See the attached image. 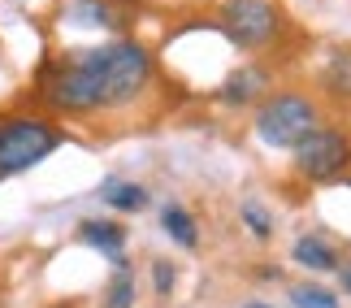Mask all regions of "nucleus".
<instances>
[{
	"label": "nucleus",
	"instance_id": "obj_1",
	"mask_svg": "<svg viewBox=\"0 0 351 308\" xmlns=\"http://www.w3.org/2000/svg\"><path fill=\"white\" fill-rule=\"evenodd\" d=\"M87 61L96 65V74H100L104 109L130 104L152 83V57H147V48L134 44V39H109V44L87 48Z\"/></svg>",
	"mask_w": 351,
	"mask_h": 308
},
{
	"label": "nucleus",
	"instance_id": "obj_2",
	"mask_svg": "<svg viewBox=\"0 0 351 308\" xmlns=\"http://www.w3.org/2000/svg\"><path fill=\"white\" fill-rule=\"evenodd\" d=\"M39 100L57 113H96L104 109V91H100V74L83 52L57 57L39 70Z\"/></svg>",
	"mask_w": 351,
	"mask_h": 308
},
{
	"label": "nucleus",
	"instance_id": "obj_3",
	"mask_svg": "<svg viewBox=\"0 0 351 308\" xmlns=\"http://www.w3.org/2000/svg\"><path fill=\"white\" fill-rule=\"evenodd\" d=\"M321 126L317 104L300 96V91H282V96H269L261 109H256V135H261L269 148H295L300 139H308Z\"/></svg>",
	"mask_w": 351,
	"mask_h": 308
},
{
	"label": "nucleus",
	"instance_id": "obj_4",
	"mask_svg": "<svg viewBox=\"0 0 351 308\" xmlns=\"http://www.w3.org/2000/svg\"><path fill=\"white\" fill-rule=\"evenodd\" d=\"M61 148V130L44 117H13L0 126V178L22 169H35Z\"/></svg>",
	"mask_w": 351,
	"mask_h": 308
},
{
	"label": "nucleus",
	"instance_id": "obj_5",
	"mask_svg": "<svg viewBox=\"0 0 351 308\" xmlns=\"http://www.w3.org/2000/svg\"><path fill=\"white\" fill-rule=\"evenodd\" d=\"M295 165H300L304 178L313 182H330L351 165V139L334 126H317L308 139L295 143Z\"/></svg>",
	"mask_w": 351,
	"mask_h": 308
},
{
	"label": "nucleus",
	"instance_id": "obj_6",
	"mask_svg": "<svg viewBox=\"0 0 351 308\" xmlns=\"http://www.w3.org/2000/svg\"><path fill=\"white\" fill-rule=\"evenodd\" d=\"M221 31L239 48H265L278 35V9L269 0H230L221 9Z\"/></svg>",
	"mask_w": 351,
	"mask_h": 308
},
{
	"label": "nucleus",
	"instance_id": "obj_7",
	"mask_svg": "<svg viewBox=\"0 0 351 308\" xmlns=\"http://www.w3.org/2000/svg\"><path fill=\"white\" fill-rule=\"evenodd\" d=\"M78 244H87V248H96L104 252L113 265H126V226L121 222H109V217H83L78 222Z\"/></svg>",
	"mask_w": 351,
	"mask_h": 308
},
{
	"label": "nucleus",
	"instance_id": "obj_8",
	"mask_svg": "<svg viewBox=\"0 0 351 308\" xmlns=\"http://www.w3.org/2000/svg\"><path fill=\"white\" fill-rule=\"evenodd\" d=\"M265 83H269V74L261 70V65H243V70H234L230 78H226V87L217 91V100H226V104H247V100H256L265 91Z\"/></svg>",
	"mask_w": 351,
	"mask_h": 308
},
{
	"label": "nucleus",
	"instance_id": "obj_9",
	"mask_svg": "<svg viewBox=\"0 0 351 308\" xmlns=\"http://www.w3.org/2000/svg\"><path fill=\"white\" fill-rule=\"evenodd\" d=\"M291 257L304 265V270H313V274H334L339 270V252H334L326 239H317V235H304V239H295V248H291Z\"/></svg>",
	"mask_w": 351,
	"mask_h": 308
},
{
	"label": "nucleus",
	"instance_id": "obj_10",
	"mask_svg": "<svg viewBox=\"0 0 351 308\" xmlns=\"http://www.w3.org/2000/svg\"><path fill=\"white\" fill-rule=\"evenodd\" d=\"M100 200L117 213H139V209H147V187L126 182V178H109L100 187Z\"/></svg>",
	"mask_w": 351,
	"mask_h": 308
},
{
	"label": "nucleus",
	"instance_id": "obj_11",
	"mask_svg": "<svg viewBox=\"0 0 351 308\" xmlns=\"http://www.w3.org/2000/svg\"><path fill=\"white\" fill-rule=\"evenodd\" d=\"M160 226H165V235H169L178 248H195V244H199L195 217H191L182 204H165V209H160Z\"/></svg>",
	"mask_w": 351,
	"mask_h": 308
},
{
	"label": "nucleus",
	"instance_id": "obj_12",
	"mask_svg": "<svg viewBox=\"0 0 351 308\" xmlns=\"http://www.w3.org/2000/svg\"><path fill=\"white\" fill-rule=\"evenodd\" d=\"M321 87L339 100H351V48H339L326 61V74H321Z\"/></svg>",
	"mask_w": 351,
	"mask_h": 308
},
{
	"label": "nucleus",
	"instance_id": "obj_13",
	"mask_svg": "<svg viewBox=\"0 0 351 308\" xmlns=\"http://www.w3.org/2000/svg\"><path fill=\"white\" fill-rule=\"evenodd\" d=\"M104 308H134V278H130V265H113Z\"/></svg>",
	"mask_w": 351,
	"mask_h": 308
},
{
	"label": "nucleus",
	"instance_id": "obj_14",
	"mask_svg": "<svg viewBox=\"0 0 351 308\" xmlns=\"http://www.w3.org/2000/svg\"><path fill=\"white\" fill-rule=\"evenodd\" d=\"M291 304L295 308H339V296L326 287H317V283H300L291 291Z\"/></svg>",
	"mask_w": 351,
	"mask_h": 308
},
{
	"label": "nucleus",
	"instance_id": "obj_15",
	"mask_svg": "<svg viewBox=\"0 0 351 308\" xmlns=\"http://www.w3.org/2000/svg\"><path fill=\"white\" fill-rule=\"evenodd\" d=\"M243 222H247V230H252L256 239H269V235H274V217H269V209H261L256 200H247V204H243Z\"/></svg>",
	"mask_w": 351,
	"mask_h": 308
},
{
	"label": "nucleus",
	"instance_id": "obj_16",
	"mask_svg": "<svg viewBox=\"0 0 351 308\" xmlns=\"http://www.w3.org/2000/svg\"><path fill=\"white\" fill-rule=\"evenodd\" d=\"M152 287H156V296H169V291H173V265L169 261L152 265Z\"/></svg>",
	"mask_w": 351,
	"mask_h": 308
},
{
	"label": "nucleus",
	"instance_id": "obj_17",
	"mask_svg": "<svg viewBox=\"0 0 351 308\" xmlns=\"http://www.w3.org/2000/svg\"><path fill=\"white\" fill-rule=\"evenodd\" d=\"M343 291H347V296H351V261L343 265Z\"/></svg>",
	"mask_w": 351,
	"mask_h": 308
},
{
	"label": "nucleus",
	"instance_id": "obj_18",
	"mask_svg": "<svg viewBox=\"0 0 351 308\" xmlns=\"http://www.w3.org/2000/svg\"><path fill=\"white\" fill-rule=\"evenodd\" d=\"M243 308H269V304H243Z\"/></svg>",
	"mask_w": 351,
	"mask_h": 308
}]
</instances>
